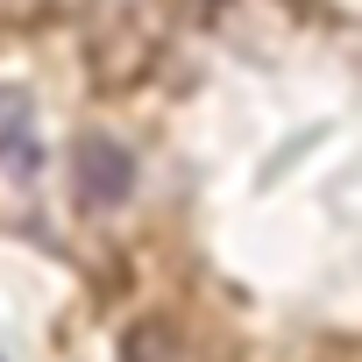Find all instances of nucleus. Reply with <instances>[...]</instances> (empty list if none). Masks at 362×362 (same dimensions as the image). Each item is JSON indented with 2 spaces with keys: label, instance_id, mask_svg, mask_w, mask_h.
I'll return each instance as SVG.
<instances>
[{
  "label": "nucleus",
  "instance_id": "nucleus-1",
  "mask_svg": "<svg viewBox=\"0 0 362 362\" xmlns=\"http://www.w3.org/2000/svg\"><path fill=\"white\" fill-rule=\"evenodd\" d=\"M71 192H78V206L114 214V206L135 192V156H128L114 135H78V142H71Z\"/></svg>",
  "mask_w": 362,
  "mask_h": 362
},
{
  "label": "nucleus",
  "instance_id": "nucleus-2",
  "mask_svg": "<svg viewBox=\"0 0 362 362\" xmlns=\"http://www.w3.org/2000/svg\"><path fill=\"white\" fill-rule=\"evenodd\" d=\"M0 170H8V177H36V170H43L36 107H29L22 93H0Z\"/></svg>",
  "mask_w": 362,
  "mask_h": 362
},
{
  "label": "nucleus",
  "instance_id": "nucleus-3",
  "mask_svg": "<svg viewBox=\"0 0 362 362\" xmlns=\"http://www.w3.org/2000/svg\"><path fill=\"white\" fill-rule=\"evenodd\" d=\"M121 362H192V341L177 334V320L149 313V320H135L121 334Z\"/></svg>",
  "mask_w": 362,
  "mask_h": 362
}]
</instances>
